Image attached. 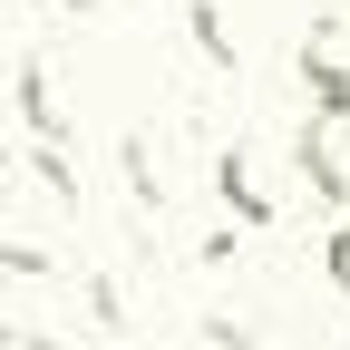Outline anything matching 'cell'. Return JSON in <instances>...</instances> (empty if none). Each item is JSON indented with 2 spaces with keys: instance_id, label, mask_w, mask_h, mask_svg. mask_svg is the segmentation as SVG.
<instances>
[{
  "instance_id": "6",
  "label": "cell",
  "mask_w": 350,
  "mask_h": 350,
  "mask_svg": "<svg viewBox=\"0 0 350 350\" xmlns=\"http://www.w3.org/2000/svg\"><path fill=\"white\" fill-rule=\"evenodd\" d=\"M0 350H29V340H0Z\"/></svg>"
},
{
  "instance_id": "1",
  "label": "cell",
  "mask_w": 350,
  "mask_h": 350,
  "mask_svg": "<svg viewBox=\"0 0 350 350\" xmlns=\"http://www.w3.org/2000/svg\"><path fill=\"white\" fill-rule=\"evenodd\" d=\"M88 292L59 273L49 253H0V340L29 350H88Z\"/></svg>"
},
{
  "instance_id": "3",
  "label": "cell",
  "mask_w": 350,
  "mask_h": 350,
  "mask_svg": "<svg viewBox=\"0 0 350 350\" xmlns=\"http://www.w3.org/2000/svg\"><path fill=\"white\" fill-rule=\"evenodd\" d=\"M301 98H312V117L350 107V29H312L301 39Z\"/></svg>"
},
{
  "instance_id": "2",
  "label": "cell",
  "mask_w": 350,
  "mask_h": 350,
  "mask_svg": "<svg viewBox=\"0 0 350 350\" xmlns=\"http://www.w3.org/2000/svg\"><path fill=\"white\" fill-rule=\"evenodd\" d=\"M214 195H224V214H243V224H273L282 214V175H273V156H262L253 137H234L224 156H214Z\"/></svg>"
},
{
  "instance_id": "5",
  "label": "cell",
  "mask_w": 350,
  "mask_h": 350,
  "mask_svg": "<svg viewBox=\"0 0 350 350\" xmlns=\"http://www.w3.org/2000/svg\"><path fill=\"white\" fill-rule=\"evenodd\" d=\"M68 10H98V0H68Z\"/></svg>"
},
{
  "instance_id": "4",
  "label": "cell",
  "mask_w": 350,
  "mask_h": 350,
  "mask_svg": "<svg viewBox=\"0 0 350 350\" xmlns=\"http://www.w3.org/2000/svg\"><path fill=\"white\" fill-rule=\"evenodd\" d=\"M321 262H331V292H350V224H331V243H321Z\"/></svg>"
}]
</instances>
